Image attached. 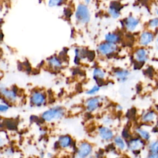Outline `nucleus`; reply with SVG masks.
Listing matches in <instances>:
<instances>
[{"mask_svg": "<svg viewBox=\"0 0 158 158\" xmlns=\"http://www.w3.org/2000/svg\"><path fill=\"white\" fill-rule=\"evenodd\" d=\"M66 109L61 105L48 107L40 114L41 120L47 123H51L63 119L66 115Z\"/></svg>", "mask_w": 158, "mask_h": 158, "instance_id": "f257e3e1", "label": "nucleus"}, {"mask_svg": "<svg viewBox=\"0 0 158 158\" xmlns=\"http://www.w3.org/2000/svg\"><path fill=\"white\" fill-rule=\"evenodd\" d=\"M28 102L30 105L33 107L41 108L44 107L48 103V95L42 89H35L30 93Z\"/></svg>", "mask_w": 158, "mask_h": 158, "instance_id": "f03ea898", "label": "nucleus"}, {"mask_svg": "<svg viewBox=\"0 0 158 158\" xmlns=\"http://www.w3.org/2000/svg\"><path fill=\"white\" fill-rule=\"evenodd\" d=\"M91 12L85 3H80L77 6L74 12V18L77 23L80 25L88 24L91 20Z\"/></svg>", "mask_w": 158, "mask_h": 158, "instance_id": "7ed1b4c3", "label": "nucleus"}, {"mask_svg": "<svg viewBox=\"0 0 158 158\" xmlns=\"http://www.w3.org/2000/svg\"><path fill=\"white\" fill-rule=\"evenodd\" d=\"M0 94L11 105L17 103L19 99L18 89L15 87L7 86L0 81Z\"/></svg>", "mask_w": 158, "mask_h": 158, "instance_id": "20e7f679", "label": "nucleus"}, {"mask_svg": "<svg viewBox=\"0 0 158 158\" xmlns=\"http://www.w3.org/2000/svg\"><path fill=\"white\" fill-rule=\"evenodd\" d=\"M94 146L88 141L83 140L78 143L76 146L74 158H87L93 154Z\"/></svg>", "mask_w": 158, "mask_h": 158, "instance_id": "39448f33", "label": "nucleus"}, {"mask_svg": "<svg viewBox=\"0 0 158 158\" xmlns=\"http://www.w3.org/2000/svg\"><path fill=\"white\" fill-rule=\"evenodd\" d=\"M102 99L98 96H89L84 102V107L85 110L89 113H94L98 111L102 106Z\"/></svg>", "mask_w": 158, "mask_h": 158, "instance_id": "423d86ee", "label": "nucleus"}, {"mask_svg": "<svg viewBox=\"0 0 158 158\" xmlns=\"http://www.w3.org/2000/svg\"><path fill=\"white\" fill-rule=\"evenodd\" d=\"M117 44L110 43L107 41L101 43L97 47L98 53L103 57H107L114 54L118 50Z\"/></svg>", "mask_w": 158, "mask_h": 158, "instance_id": "0eeeda50", "label": "nucleus"}, {"mask_svg": "<svg viewBox=\"0 0 158 158\" xmlns=\"http://www.w3.org/2000/svg\"><path fill=\"white\" fill-rule=\"evenodd\" d=\"M146 146V142L137 135L136 136H132L127 141V150L132 152H139Z\"/></svg>", "mask_w": 158, "mask_h": 158, "instance_id": "6e6552de", "label": "nucleus"}, {"mask_svg": "<svg viewBox=\"0 0 158 158\" xmlns=\"http://www.w3.org/2000/svg\"><path fill=\"white\" fill-rule=\"evenodd\" d=\"M74 139L69 134H62L58 136L57 139V147L62 150H70L74 146Z\"/></svg>", "mask_w": 158, "mask_h": 158, "instance_id": "1a4fd4ad", "label": "nucleus"}, {"mask_svg": "<svg viewBox=\"0 0 158 158\" xmlns=\"http://www.w3.org/2000/svg\"><path fill=\"white\" fill-rule=\"evenodd\" d=\"M97 134L99 138L106 142H109L112 141L115 136L114 130L109 126L99 125L97 128Z\"/></svg>", "mask_w": 158, "mask_h": 158, "instance_id": "9d476101", "label": "nucleus"}, {"mask_svg": "<svg viewBox=\"0 0 158 158\" xmlns=\"http://www.w3.org/2000/svg\"><path fill=\"white\" fill-rule=\"evenodd\" d=\"M46 65L50 70L57 72L63 68L64 61L58 56H51L47 59Z\"/></svg>", "mask_w": 158, "mask_h": 158, "instance_id": "9b49d317", "label": "nucleus"}, {"mask_svg": "<svg viewBox=\"0 0 158 158\" xmlns=\"http://www.w3.org/2000/svg\"><path fill=\"white\" fill-rule=\"evenodd\" d=\"M154 40V34L150 30L143 31L139 37V44L142 47L149 45Z\"/></svg>", "mask_w": 158, "mask_h": 158, "instance_id": "f8f14e48", "label": "nucleus"}, {"mask_svg": "<svg viewBox=\"0 0 158 158\" xmlns=\"http://www.w3.org/2000/svg\"><path fill=\"white\" fill-rule=\"evenodd\" d=\"M107 77L106 71L99 67H95L92 70V77L93 79L96 81V83L101 86V83L104 82Z\"/></svg>", "mask_w": 158, "mask_h": 158, "instance_id": "ddd939ff", "label": "nucleus"}, {"mask_svg": "<svg viewBox=\"0 0 158 158\" xmlns=\"http://www.w3.org/2000/svg\"><path fill=\"white\" fill-rule=\"evenodd\" d=\"M139 24V20L133 16H128L124 20V26L125 29L130 32L134 31Z\"/></svg>", "mask_w": 158, "mask_h": 158, "instance_id": "4468645a", "label": "nucleus"}, {"mask_svg": "<svg viewBox=\"0 0 158 158\" xmlns=\"http://www.w3.org/2000/svg\"><path fill=\"white\" fill-rule=\"evenodd\" d=\"M134 58L138 63L144 64L148 60V51L144 47L138 48L134 53Z\"/></svg>", "mask_w": 158, "mask_h": 158, "instance_id": "2eb2a0df", "label": "nucleus"}, {"mask_svg": "<svg viewBox=\"0 0 158 158\" xmlns=\"http://www.w3.org/2000/svg\"><path fill=\"white\" fill-rule=\"evenodd\" d=\"M130 72L125 69H118L114 72V76L117 79V81L120 83H123L127 81Z\"/></svg>", "mask_w": 158, "mask_h": 158, "instance_id": "dca6fc26", "label": "nucleus"}, {"mask_svg": "<svg viewBox=\"0 0 158 158\" xmlns=\"http://www.w3.org/2000/svg\"><path fill=\"white\" fill-rule=\"evenodd\" d=\"M157 118V114L154 110H148L145 111L141 116V120L144 123H151L154 122Z\"/></svg>", "mask_w": 158, "mask_h": 158, "instance_id": "f3484780", "label": "nucleus"}, {"mask_svg": "<svg viewBox=\"0 0 158 158\" xmlns=\"http://www.w3.org/2000/svg\"><path fill=\"white\" fill-rule=\"evenodd\" d=\"M73 52L75 56L74 62L76 64H78L81 60H83L85 58H86L88 55L87 50L81 47H75L73 49Z\"/></svg>", "mask_w": 158, "mask_h": 158, "instance_id": "a211bd4d", "label": "nucleus"}, {"mask_svg": "<svg viewBox=\"0 0 158 158\" xmlns=\"http://www.w3.org/2000/svg\"><path fill=\"white\" fill-rule=\"evenodd\" d=\"M112 141L114 146L120 151L127 150V141L121 135H115Z\"/></svg>", "mask_w": 158, "mask_h": 158, "instance_id": "6ab92c4d", "label": "nucleus"}, {"mask_svg": "<svg viewBox=\"0 0 158 158\" xmlns=\"http://www.w3.org/2000/svg\"><path fill=\"white\" fill-rule=\"evenodd\" d=\"M135 131L138 136L141 138L146 143L150 141L151 135L150 132L147 129H145L142 127H137L135 129Z\"/></svg>", "mask_w": 158, "mask_h": 158, "instance_id": "aec40b11", "label": "nucleus"}, {"mask_svg": "<svg viewBox=\"0 0 158 158\" xmlns=\"http://www.w3.org/2000/svg\"><path fill=\"white\" fill-rule=\"evenodd\" d=\"M118 4H116V2L111 4L107 9L109 15L113 19H118L120 16V7Z\"/></svg>", "mask_w": 158, "mask_h": 158, "instance_id": "412c9836", "label": "nucleus"}, {"mask_svg": "<svg viewBox=\"0 0 158 158\" xmlns=\"http://www.w3.org/2000/svg\"><path fill=\"white\" fill-rule=\"evenodd\" d=\"M104 40L105 41L110 43L117 44L120 41V36L117 33L114 32H109L104 35Z\"/></svg>", "mask_w": 158, "mask_h": 158, "instance_id": "4be33fe9", "label": "nucleus"}, {"mask_svg": "<svg viewBox=\"0 0 158 158\" xmlns=\"http://www.w3.org/2000/svg\"><path fill=\"white\" fill-rule=\"evenodd\" d=\"M101 88V85H99L97 83H95L94 85H92L89 88L86 89L85 93L88 96H96L99 92Z\"/></svg>", "mask_w": 158, "mask_h": 158, "instance_id": "5701e85b", "label": "nucleus"}, {"mask_svg": "<svg viewBox=\"0 0 158 158\" xmlns=\"http://www.w3.org/2000/svg\"><path fill=\"white\" fill-rule=\"evenodd\" d=\"M146 146L149 152H158V139L148 141Z\"/></svg>", "mask_w": 158, "mask_h": 158, "instance_id": "b1692460", "label": "nucleus"}, {"mask_svg": "<svg viewBox=\"0 0 158 158\" xmlns=\"http://www.w3.org/2000/svg\"><path fill=\"white\" fill-rule=\"evenodd\" d=\"M15 154V149L10 146L7 147L3 151V155L6 158H12Z\"/></svg>", "mask_w": 158, "mask_h": 158, "instance_id": "393cba45", "label": "nucleus"}, {"mask_svg": "<svg viewBox=\"0 0 158 158\" xmlns=\"http://www.w3.org/2000/svg\"><path fill=\"white\" fill-rule=\"evenodd\" d=\"M65 0H48V6L49 7H57L64 4Z\"/></svg>", "mask_w": 158, "mask_h": 158, "instance_id": "a878e982", "label": "nucleus"}, {"mask_svg": "<svg viewBox=\"0 0 158 158\" xmlns=\"http://www.w3.org/2000/svg\"><path fill=\"white\" fill-rule=\"evenodd\" d=\"M11 104L7 101H0V113H6L7 112L10 107Z\"/></svg>", "mask_w": 158, "mask_h": 158, "instance_id": "bb28decb", "label": "nucleus"}, {"mask_svg": "<svg viewBox=\"0 0 158 158\" xmlns=\"http://www.w3.org/2000/svg\"><path fill=\"white\" fill-rule=\"evenodd\" d=\"M102 125L110 127L114 123V119L110 115H105L101 118Z\"/></svg>", "mask_w": 158, "mask_h": 158, "instance_id": "cd10ccee", "label": "nucleus"}, {"mask_svg": "<svg viewBox=\"0 0 158 158\" xmlns=\"http://www.w3.org/2000/svg\"><path fill=\"white\" fill-rule=\"evenodd\" d=\"M148 27L149 28L156 30L158 28V17L151 19L148 22Z\"/></svg>", "mask_w": 158, "mask_h": 158, "instance_id": "c85d7f7f", "label": "nucleus"}, {"mask_svg": "<svg viewBox=\"0 0 158 158\" xmlns=\"http://www.w3.org/2000/svg\"><path fill=\"white\" fill-rule=\"evenodd\" d=\"M121 136L126 140L127 141L128 139H129L130 138L132 137L131 133H130V131L129 130L128 128H124L122 131V133H121Z\"/></svg>", "mask_w": 158, "mask_h": 158, "instance_id": "c756f323", "label": "nucleus"}, {"mask_svg": "<svg viewBox=\"0 0 158 158\" xmlns=\"http://www.w3.org/2000/svg\"><path fill=\"white\" fill-rule=\"evenodd\" d=\"M6 139L1 134H0V149L3 148L6 145Z\"/></svg>", "mask_w": 158, "mask_h": 158, "instance_id": "7c9ffc66", "label": "nucleus"}, {"mask_svg": "<svg viewBox=\"0 0 158 158\" xmlns=\"http://www.w3.org/2000/svg\"><path fill=\"white\" fill-rule=\"evenodd\" d=\"M146 158H158V152H149Z\"/></svg>", "mask_w": 158, "mask_h": 158, "instance_id": "2f4dec72", "label": "nucleus"}, {"mask_svg": "<svg viewBox=\"0 0 158 158\" xmlns=\"http://www.w3.org/2000/svg\"><path fill=\"white\" fill-rule=\"evenodd\" d=\"M155 44H156V49L158 50V36H157V38L156 39V41H155Z\"/></svg>", "mask_w": 158, "mask_h": 158, "instance_id": "473e14b6", "label": "nucleus"}, {"mask_svg": "<svg viewBox=\"0 0 158 158\" xmlns=\"http://www.w3.org/2000/svg\"><path fill=\"white\" fill-rule=\"evenodd\" d=\"M91 1L92 0H84V3L86 4V5H88V4H89L91 2Z\"/></svg>", "mask_w": 158, "mask_h": 158, "instance_id": "72a5a7b5", "label": "nucleus"}, {"mask_svg": "<svg viewBox=\"0 0 158 158\" xmlns=\"http://www.w3.org/2000/svg\"><path fill=\"white\" fill-rule=\"evenodd\" d=\"M87 158H96L93 154H92V155H91V156H89V157H88Z\"/></svg>", "mask_w": 158, "mask_h": 158, "instance_id": "f704fd0d", "label": "nucleus"}, {"mask_svg": "<svg viewBox=\"0 0 158 158\" xmlns=\"http://www.w3.org/2000/svg\"><path fill=\"white\" fill-rule=\"evenodd\" d=\"M155 13H156V15H158V7L155 10Z\"/></svg>", "mask_w": 158, "mask_h": 158, "instance_id": "c9c22d12", "label": "nucleus"}, {"mask_svg": "<svg viewBox=\"0 0 158 158\" xmlns=\"http://www.w3.org/2000/svg\"><path fill=\"white\" fill-rule=\"evenodd\" d=\"M0 158H1V154H0Z\"/></svg>", "mask_w": 158, "mask_h": 158, "instance_id": "e433bc0d", "label": "nucleus"}, {"mask_svg": "<svg viewBox=\"0 0 158 158\" xmlns=\"http://www.w3.org/2000/svg\"><path fill=\"white\" fill-rule=\"evenodd\" d=\"M157 36H158V30H157Z\"/></svg>", "mask_w": 158, "mask_h": 158, "instance_id": "4c0bfd02", "label": "nucleus"}]
</instances>
